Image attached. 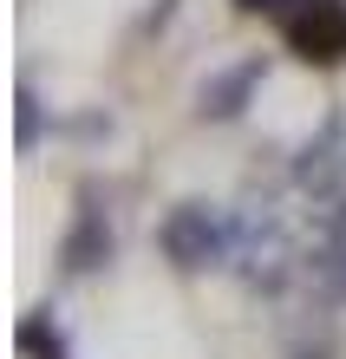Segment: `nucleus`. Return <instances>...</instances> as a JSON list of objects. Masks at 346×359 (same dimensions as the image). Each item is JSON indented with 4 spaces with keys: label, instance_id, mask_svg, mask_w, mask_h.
I'll use <instances>...</instances> for the list:
<instances>
[]
</instances>
